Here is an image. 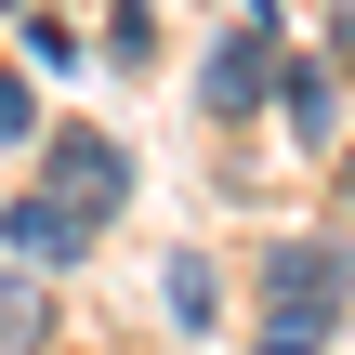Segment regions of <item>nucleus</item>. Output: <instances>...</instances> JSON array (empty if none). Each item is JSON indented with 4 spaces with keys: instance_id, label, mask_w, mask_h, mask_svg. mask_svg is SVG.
<instances>
[{
    "instance_id": "obj_1",
    "label": "nucleus",
    "mask_w": 355,
    "mask_h": 355,
    "mask_svg": "<svg viewBox=\"0 0 355 355\" xmlns=\"http://www.w3.org/2000/svg\"><path fill=\"white\" fill-rule=\"evenodd\" d=\"M355 316V237H277L250 277V355H329Z\"/></svg>"
},
{
    "instance_id": "obj_2",
    "label": "nucleus",
    "mask_w": 355,
    "mask_h": 355,
    "mask_svg": "<svg viewBox=\"0 0 355 355\" xmlns=\"http://www.w3.org/2000/svg\"><path fill=\"white\" fill-rule=\"evenodd\" d=\"M26 171H40L66 211H92V224H119V211H132V145H119V132H92V119L40 132V145H26Z\"/></svg>"
},
{
    "instance_id": "obj_3",
    "label": "nucleus",
    "mask_w": 355,
    "mask_h": 355,
    "mask_svg": "<svg viewBox=\"0 0 355 355\" xmlns=\"http://www.w3.org/2000/svg\"><path fill=\"white\" fill-rule=\"evenodd\" d=\"M263 105H277V13H224V40H211V66H198V119L250 132Z\"/></svg>"
},
{
    "instance_id": "obj_4",
    "label": "nucleus",
    "mask_w": 355,
    "mask_h": 355,
    "mask_svg": "<svg viewBox=\"0 0 355 355\" xmlns=\"http://www.w3.org/2000/svg\"><path fill=\"white\" fill-rule=\"evenodd\" d=\"M92 237H105V224H92V211H66V198H53L40 171H26V184L0 198V250H13V263H40V277H66V263H79Z\"/></svg>"
},
{
    "instance_id": "obj_5",
    "label": "nucleus",
    "mask_w": 355,
    "mask_h": 355,
    "mask_svg": "<svg viewBox=\"0 0 355 355\" xmlns=\"http://www.w3.org/2000/svg\"><path fill=\"white\" fill-rule=\"evenodd\" d=\"M277 119H290L303 158H329V132H343V53H277Z\"/></svg>"
},
{
    "instance_id": "obj_6",
    "label": "nucleus",
    "mask_w": 355,
    "mask_h": 355,
    "mask_svg": "<svg viewBox=\"0 0 355 355\" xmlns=\"http://www.w3.org/2000/svg\"><path fill=\"white\" fill-rule=\"evenodd\" d=\"M40 343H53V277L0 250V355H40Z\"/></svg>"
},
{
    "instance_id": "obj_7",
    "label": "nucleus",
    "mask_w": 355,
    "mask_h": 355,
    "mask_svg": "<svg viewBox=\"0 0 355 355\" xmlns=\"http://www.w3.org/2000/svg\"><path fill=\"white\" fill-rule=\"evenodd\" d=\"M158 303H171V329H224V277H211V250H171Z\"/></svg>"
},
{
    "instance_id": "obj_8",
    "label": "nucleus",
    "mask_w": 355,
    "mask_h": 355,
    "mask_svg": "<svg viewBox=\"0 0 355 355\" xmlns=\"http://www.w3.org/2000/svg\"><path fill=\"white\" fill-rule=\"evenodd\" d=\"M92 66H158V13H145V0H105V26H92Z\"/></svg>"
},
{
    "instance_id": "obj_9",
    "label": "nucleus",
    "mask_w": 355,
    "mask_h": 355,
    "mask_svg": "<svg viewBox=\"0 0 355 355\" xmlns=\"http://www.w3.org/2000/svg\"><path fill=\"white\" fill-rule=\"evenodd\" d=\"M13 53H26V66H53V79H66V66H92V40H79L66 13H26V40H13Z\"/></svg>"
},
{
    "instance_id": "obj_10",
    "label": "nucleus",
    "mask_w": 355,
    "mask_h": 355,
    "mask_svg": "<svg viewBox=\"0 0 355 355\" xmlns=\"http://www.w3.org/2000/svg\"><path fill=\"white\" fill-rule=\"evenodd\" d=\"M13 145H40V92H26V66H0V158Z\"/></svg>"
},
{
    "instance_id": "obj_11",
    "label": "nucleus",
    "mask_w": 355,
    "mask_h": 355,
    "mask_svg": "<svg viewBox=\"0 0 355 355\" xmlns=\"http://www.w3.org/2000/svg\"><path fill=\"white\" fill-rule=\"evenodd\" d=\"M329 53H343V79H355V0H329Z\"/></svg>"
},
{
    "instance_id": "obj_12",
    "label": "nucleus",
    "mask_w": 355,
    "mask_h": 355,
    "mask_svg": "<svg viewBox=\"0 0 355 355\" xmlns=\"http://www.w3.org/2000/svg\"><path fill=\"white\" fill-rule=\"evenodd\" d=\"M343 224H355V145H343Z\"/></svg>"
},
{
    "instance_id": "obj_13",
    "label": "nucleus",
    "mask_w": 355,
    "mask_h": 355,
    "mask_svg": "<svg viewBox=\"0 0 355 355\" xmlns=\"http://www.w3.org/2000/svg\"><path fill=\"white\" fill-rule=\"evenodd\" d=\"M0 13H26V0H0Z\"/></svg>"
}]
</instances>
